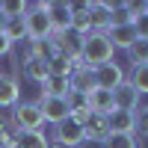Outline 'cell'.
Here are the masks:
<instances>
[{
  "instance_id": "obj_19",
  "label": "cell",
  "mask_w": 148,
  "mask_h": 148,
  "mask_svg": "<svg viewBox=\"0 0 148 148\" xmlns=\"http://www.w3.org/2000/svg\"><path fill=\"white\" fill-rule=\"evenodd\" d=\"M89 107H92V113H101V116H110L116 110L113 104V92H104V89H95L89 95Z\"/></svg>"
},
{
  "instance_id": "obj_5",
  "label": "cell",
  "mask_w": 148,
  "mask_h": 148,
  "mask_svg": "<svg viewBox=\"0 0 148 148\" xmlns=\"http://www.w3.org/2000/svg\"><path fill=\"white\" fill-rule=\"evenodd\" d=\"M83 39L86 36H80L77 30H59V33H51V42L56 45V51L59 53H65V56H80L83 53Z\"/></svg>"
},
{
  "instance_id": "obj_14",
  "label": "cell",
  "mask_w": 148,
  "mask_h": 148,
  "mask_svg": "<svg viewBox=\"0 0 148 148\" xmlns=\"http://www.w3.org/2000/svg\"><path fill=\"white\" fill-rule=\"evenodd\" d=\"M83 133H86V139H98V142H104V139L110 136V121H107V116L92 113L89 121L83 125Z\"/></svg>"
},
{
  "instance_id": "obj_1",
  "label": "cell",
  "mask_w": 148,
  "mask_h": 148,
  "mask_svg": "<svg viewBox=\"0 0 148 148\" xmlns=\"http://www.w3.org/2000/svg\"><path fill=\"white\" fill-rule=\"evenodd\" d=\"M113 51L116 47L110 45V39L104 33H86V39H83V62L86 65H104V62H113Z\"/></svg>"
},
{
  "instance_id": "obj_11",
  "label": "cell",
  "mask_w": 148,
  "mask_h": 148,
  "mask_svg": "<svg viewBox=\"0 0 148 148\" xmlns=\"http://www.w3.org/2000/svg\"><path fill=\"white\" fill-rule=\"evenodd\" d=\"M110 121V133H133L136 130V113H127V110H113L107 116Z\"/></svg>"
},
{
  "instance_id": "obj_10",
  "label": "cell",
  "mask_w": 148,
  "mask_h": 148,
  "mask_svg": "<svg viewBox=\"0 0 148 148\" xmlns=\"http://www.w3.org/2000/svg\"><path fill=\"white\" fill-rule=\"evenodd\" d=\"M68 83H71V92H80V95H92L95 89H98V83H95V68H89V65H83V68H77L68 77Z\"/></svg>"
},
{
  "instance_id": "obj_22",
  "label": "cell",
  "mask_w": 148,
  "mask_h": 148,
  "mask_svg": "<svg viewBox=\"0 0 148 148\" xmlns=\"http://www.w3.org/2000/svg\"><path fill=\"white\" fill-rule=\"evenodd\" d=\"M104 148H139L133 133H110L104 139Z\"/></svg>"
},
{
  "instance_id": "obj_31",
  "label": "cell",
  "mask_w": 148,
  "mask_h": 148,
  "mask_svg": "<svg viewBox=\"0 0 148 148\" xmlns=\"http://www.w3.org/2000/svg\"><path fill=\"white\" fill-rule=\"evenodd\" d=\"M47 148H68V145H62V142H56V139H53V142L47 145Z\"/></svg>"
},
{
  "instance_id": "obj_28",
  "label": "cell",
  "mask_w": 148,
  "mask_h": 148,
  "mask_svg": "<svg viewBox=\"0 0 148 148\" xmlns=\"http://www.w3.org/2000/svg\"><path fill=\"white\" fill-rule=\"evenodd\" d=\"M15 133H18V130H15ZM15 133H12V127L0 125V145H12V136H15Z\"/></svg>"
},
{
  "instance_id": "obj_29",
  "label": "cell",
  "mask_w": 148,
  "mask_h": 148,
  "mask_svg": "<svg viewBox=\"0 0 148 148\" xmlns=\"http://www.w3.org/2000/svg\"><path fill=\"white\" fill-rule=\"evenodd\" d=\"M9 51H12V42L6 39L3 33H0V56H3V53H9Z\"/></svg>"
},
{
  "instance_id": "obj_21",
  "label": "cell",
  "mask_w": 148,
  "mask_h": 148,
  "mask_svg": "<svg viewBox=\"0 0 148 148\" xmlns=\"http://www.w3.org/2000/svg\"><path fill=\"white\" fill-rule=\"evenodd\" d=\"M56 53H59V51H56V45L51 42V36H47V39L33 42V47H30V56H36V59H45V62H51V59H53Z\"/></svg>"
},
{
  "instance_id": "obj_15",
  "label": "cell",
  "mask_w": 148,
  "mask_h": 148,
  "mask_svg": "<svg viewBox=\"0 0 148 148\" xmlns=\"http://www.w3.org/2000/svg\"><path fill=\"white\" fill-rule=\"evenodd\" d=\"M12 145L15 148H47V136L42 130H18L15 136H12Z\"/></svg>"
},
{
  "instance_id": "obj_30",
  "label": "cell",
  "mask_w": 148,
  "mask_h": 148,
  "mask_svg": "<svg viewBox=\"0 0 148 148\" xmlns=\"http://www.w3.org/2000/svg\"><path fill=\"white\" fill-rule=\"evenodd\" d=\"M77 148H104V142H98V139H83Z\"/></svg>"
},
{
  "instance_id": "obj_26",
  "label": "cell",
  "mask_w": 148,
  "mask_h": 148,
  "mask_svg": "<svg viewBox=\"0 0 148 148\" xmlns=\"http://www.w3.org/2000/svg\"><path fill=\"white\" fill-rule=\"evenodd\" d=\"M133 30H136V39H148V12H142L133 21Z\"/></svg>"
},
{
  "instance_id": "obj_23",
  "label": "cell",
  "mask_w": 148,
  "mask_h": 148,
  "mask_svg": "<svg viewBox=\"0 0 148 148\" xmlns=\"http://www.w3.org/2000/svg\"><path fill=\"white\" fill-rule=\"evenodd\" d=\"M127 56H130L133 65H145L148 62V39H136L127 47Z\"/></svg>"
},
{
  "instance_id": "obj_16",
  "label": "cell",
  "mask_w": 148,
  "mask_h": 148,
  "mask_svg": "<svg viewBox=\"0 0 148 148\" xmlns=\"http://www.w3.org/2000/svg\"><path fill=\"white\" fill-rule=\"evenodd\" d=\"M18 80L9 77V74H0V107H15L18 104Z\"/></svg>"
},
{
  "instance_id": "obj_13",
  "label": "cell",
  "mask_w": 148,
  "mask_h": 148,
  "mask_svg": "<svg viewBox=\"0 0 148 148\" xmlns=\"http://www.w3.org/2000/svg\"><path fill=\"white\" fill-rule=\"evenodd\" d=\"M47 18H51L53 33L71 27V3H47Z\"/></svg>"
},
{
  "instance_id": "obj_18",
  "label": "cell",
  "mask_w": 148,
  "mask_h": 148,
  "mask_svg": "<svg viewBox=\"0 0 148 148\" xmlns=\"http://www.w3.org/2000/svg\"><path fill=\"white\" fill-rule=\"evenodd\" d=\"M42 92H45V98H65V95L71 92V83H68V77L51 74V77L42 83Z\"/></svg>"
},
{
  "instance_id": "obj_8",
  "label": "cell",
  "mask_w": 148,
  "mask_h": 148,
  "mask_svg": "<svg viewBox=\"0 0 148 148\" xmlns=\"http://www.w3.org/2000/svg\"><path fill=\"white\" fill-rule=\"evenodd\" d=\"M139 98H142V95L130 86V80H125L121 86H116V89H113V104H116V110H127V113H136Z\"/></svg>"
},
{
  "instance_id": "obj_12",
  "label": "cell",
  "mask_w": 148,
  "mask_h": 148,
  "mask_svg": "<svg viewBox=\"0 0 148 148\" xmlns=\"http://www.w3.org/2000/svg\"><path fill=\"white\" fill-rule=\"evenodd\" d=\"M104 36L110 39V45H113V47H125V51L136 42V30H133V24H119V27H110Z\"/></svg>"
},
{
  "instance_id": "obj_27",
  "label": "cell",
  "mask_w": 148,
  "mask_h": 148,
  "mask_svg": "<svg viewBox=\"0 0 148 148\" xmlns=\"http://www.w3.org/2000/svg\"><path fill=\"white\" fill-rule=\"evenodd\" d=\"M136 130L148 136V104H145L142 110H136Z\"/></svg>"
},
{
  "instance_id": "obj_24",
  "label": "cell",
  "mask_w": 148,
  "mask_h": 148,
  "mask_svg": "<svg viewBox=\"0 0 148 148\" xmlns=\"http://www.w3.org/2000/svg\"><path fill=\"white\" fill-rule=\"evenodd\" d=\"M130 86H133L139 95H148V62H145V65H133Z\"/></svg>"
},
{
  "instance_id": "obj_20",
  "label": "cell",
  "mask_w": 148,
  "mask_h": 148,
  "mask_svg": "<svg viewBox=\"0 0 148 148\" xmlns=\"http://www.w3.org/2000/svg\"><path fill=\"white\" fill-rule=\"evenodd\" d=\"M3 36H6L9 42H21V39H27V21H24V15H18V18H6Z\"/></svg>"
},
{
  "instance_id": "obj_6",
  "label": "cell",
  "mask_w": 148,
  "mask_h": 148,
  "mask_svg": "<svg viewBox=\"0 0 148 148\" xmlns=\"http://www.w3.org/2000/svg\"><path fill=\"white\" fill-rule=\"evenodd\" d=\"M86 139V133H83V125L77 119H65V121H59L56 125V142H62V145H68V148H77L80 142Z\"/></svg>"
},
{
  "instance_id": "obj_7",
  "label": "cell",
  "mask_w": 148,
  "mask_h": 148,
  "mask_svg": "<svg viewBox=\"0 0 148 148\" xmlns=\"http://www.w3.org/2000/svg\"><path fill=\"white\" fill-rule=\"evenodd\" d=\"M39 110H42L45 121H51V125H59V121H65V119L71 116L65 98H42V101H39Z\"/></svg>"
},
{
  "instance_id": "obj_4",
  "label": "cell",
  "mask_w": 148,
  "mask_h": 148,
  "mask_svg": "<svg viewBox=\"0 0 148 148\" xmlns=\"http://www.w3.org/2000/svg\"><path fill=\"white\" fill-rule=\"evenodd\" d=\"M95 83H98V89H104V92H113L116 86L125 83V71H121V65L116 62H104V65H95Z\"/></svg>"
},
{
  "instance_id": "obj_25",
  "label": "cell",
  "mask_w": 148,
  "mask_h": 148,
  "mask_svg": "<svg viewBox=\"0 0 148 148\" xmlns=\"http://www.w3.org/2000/svg\"><path fill=\"white\" fill-rule=\"evenodd\" d=\"M65 104H68V110H71V116L83 113V110H92V107H89V95H80V92H68V95H65Z\"/></svg>"
},
{
  "instance_id": "obj_32",
  "label": "cell",
  "mask_w": 148,
  "mask_h": 148,
  "mask_svg": "<svg viewBox=\"0 0 148 148\" xmlns=\"http://www.w3.org/2000/svg\"><path fill=\"white\" fill-rule=\"evenodd\" d=\"M0 148H15V145H0Z\"/></svg>"
},
{
  "instance_id": "obj_9",
  "label": "cell",
  "mask_w": 148,
  "mask_h": 148,
  "mask_svg": "<svg viewBox=\"0 0 148 148\" xmlns=\"http://www.w3.org/2000/svg\"><path fill=\"white\" fill-rule=\"evenodd\" d=\"M89 21L92 33H107L113 24V3H89Z\"/></svg>"
},
{
  "instance_id": "obj_3",
  "label": "cell",
  "mask_w": 148,
  "mask_h": 148,
  "mask_svg": "<svg viewBox=\"0 0 148 148\" xmlns=\"http://www.w3.org/2000/svg\"><path fill=\"white\" fill-rule=\"evenodd\" d=\"M12 125H15V130H42L45 125V116L39 104H18L15 107V116H12Z\"/></svg>"
},
{
  "instance_id": "obj_2",
  "label": "cell",
  "mask_w": 148,
  "mask_h": 148,
  "mask_svg": "<svg viewBox=\"0 0 148 148\" xmlns=\"http://www.w3.org/2000/svg\"><path fill=\"white\" fill-rule=\"evenodd\" d=\"M24 21H27V39H33V42L47 39L53 33L51 18H47V3H33L30 12L24 15Z\"/></svg>"
},
{
  "instance_id": "obj_17",
  "label": "cell",
  "mask_w": 148,
  "mask_h": 148,
  "mask_svg": "<svg viewBox=\"0 0 148 148\" xmlns=\"http://www.w3.org/2000/svg\"><path fill=\"white\" fill-rule=\"evenodd\" d=\"M24 74H27L33 83H39V86H42L47 77H51V68H47V62H45V59L27 56V59H24Z\"/></svg>"
}]
</instances>
